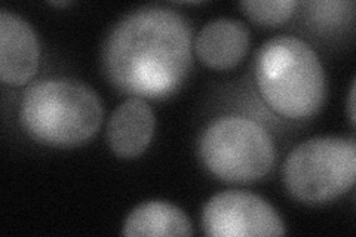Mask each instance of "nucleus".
Returning <instances> with one entry per match:
<instances>
[{
  "mask_svg": "<svg viewBox=\"0 0 356 237\" xmlns=\"http://www.w3.org/2000/svg\"><path fill=\"white\" fill-rule=\"evenodd\" d=\"M192 28L163 6H144L122 18L103 47V69L119 91L144 99L175 94L192 69Z\"/></svg>",
  "mask_w": 356,
  "mask_h": 237,
  "instance_id": "nucleus-1",
  "label": "nucleus"
},
{
  "mask_svg": "<svg viewBox=\"0 0 356 237\" xmlns=\"http://www.w3.org/2000/svg\"><path fill=\"white\" fill-rule=\"evenodd\" d=\"M103 122L94 89L70 77L42 79L30 85L19 103V123L36 142L72 149L91 140Z\"/></svg>",
  "mask_w": 356,
  "mask_h": 237,
  "instance_id": "nucleus-2",
  "label": "nucleus"
},
{
  "mask_svg": "<svg viewBox=\"0 0 356 237\" xmlns=\"http://www.w3.org/2000/svg\"><path fill=\"white\" fill-rule=\"evenodd\" d=\"M255 82L267 104L288 119L315 116L327 99V77L318 54L294 36H277L259 49Z\"/></svg>",
  "mask_w": 356,
  "mask_h": 237,
  "instance_id": "nucleus-3",
  "label": "nucleus"
},
{
  "mask_svg": "<svg viewBox=\"0 0 356 237\" xmlns=\"http://www.w3.org/2000/svg\"><path fill=\"white\" fill-rule=\"evenodd\" d=\"M197 153L211 174L235 184L259 181L276 162V147L269 132L242 116L211 122L200 135Z\"/></svg>",
  "mask_w": 356,
  "mask_h": 237,
  "instance_id": "nucleus-4",
  "label": "nucleus"
},
{
  "mask_svg": "<svg viewBox=\"0 0 356 237\" xmlns=\"http://www.w3.org/2000/svg\"><path fill=\"white\" fill-rule=\"evenodd\" d=\"M356 142L353 138H312L288 154L282 181L296 200L319 205L336 200L355 184Z\"/></svg>",
  "mask_w": 356,
  "mask_h": 237,
  "instance_id": "nucleus-5",
  "label": "nucleus"
},
{
  "mask_svg": "<svg viewBox=\"0 0 356 237\" xmlns=\"http://www.w3.org/2000/svg\"><path fill=\"white\" fill-rule=\"evenodd\" d=\"M202 229L211 237L284 236L280 213L250 191L229 190L211 197L202 211Z\"/></svg>",
  "mask_w": 356,
  "mask_h": 237,
  "instance_id": "nucleus-6",
  "label": "nucleus"
},
{
  "mask_svg": "<svg viewBox=\"0 0 356 237\" xmlns=\"http://www.w3.org/2000/svg\"><path fill=\"white\" fill-rule=\"evenodd\" d=\"M40 44L36 31L14 13L0 10V79L9 86H22L38 73Z\"/></svg>",
  "mask_w": 356,
  "mask_h": 237,
  "instance_id": "nucleus-7",
  "label": "nucleus"
},
{
  "mask_svg": "<svg viewBox=\"0 0 356 237\" xmlns=\"http://www.w3.org/2000/svg\"><path fill=\"white\" fill-rule=\"evenodd\" d=\"M154 128V113L147 101L131 97L111 113L106 140L116 156L122 159H136L147 150Z\"/></svg>",
  "mask_w": 356,
  "mask_h": 237,
  "instance_id": "nucleus-8",
  "label": "nucleus"
},
{
  "mask_svg": "<svg viewBox=\"0 0 356 237\" xmlns=\"http://www.w3.org/2000/svg\"><path fill=\"white\" fill-rule=\"evenodd\" d=\"M250 43V30L242 21L217 18L197 33L195 51L199 60L209 69L229 70L245 58Z\"/></svg>",
  "mask_w": 356,
  "mask_h": 237,
  "instance_id": "nucleus-9",
  "label": "nucleus"
},
{
  "mask_svg": "<svg viewBox=\"0 0 356 237\" xmlns=\"http://www.w3.org/2000/svg\"><path fill=\"white\" fill-rule=\"evenodd\" d=\"M122 233L128 237H187L193 229L183 209L165 200H149L129 212Z\"/></svg>",
  "mask_w": 356,
  "mask_h": 237,
  "instance_id": "nucleus-10",
  "label": "nucleus"
},
{
  "mask_svg": "<svg viewBox=\"0 0 356 237\" xmlns=\"http://www.w3.org/2000/svg\"><path fill=\"white\" fill-rule=\"evenodd\" d=\"M296 5L294 0H243L239 3L250 19L267 27L286 22L294 14Z\"/></svg>",
  "mask_w": 356,
  "mask_h": 237,
  "instance_id": "nucleus-11",
  "label": "nucleus"
},
{
  "mask_svg": "<svg viewBox=\"0 0 356 237\" xmlns=\"http://www.w3.org/2000/svg\"><path fill=\"white\" fill-rule=\"evenodd\" d=\"M355 86H356V83H355V81H353V83H352V88H350V94H349V117H350V122H352V125L355 126V117H356V115H355Z\"/></svg>",
  "mask_w": 356,
  "mask_h": 237,
  "instance_id": "nucleus-12",
  "label": "nucleus"
},
{
  "mask_svg": "<svg viewBox=\"0 0 356 237\" xmlns=\"http://www.w3.org/2000/svg\"><path fill=\"white\" fill-rule=\"evenodd\" d=\"M49 5L57 6V8H63V6H69L72 5V2H49Z\"/></svg>",
  "mask_w": 356,
  "mask_h": 237,
  "instance_id": "nucleus-13",
  "label": "nucleus"
}]
</instances>
